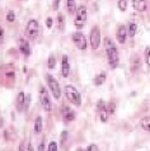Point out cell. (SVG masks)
I'll return each mask as SVG.
<instances>
[{
	"label": "cell",
	"mask_w": 150,
	"mask_h": 151,
	"mask_svg": "<svg viewBox=\"0 0 150 151\" xmlns=\"http://www.w3.org/2000/svg\"><path fill=\"white\" fill-rule=\"evenodd\" d=\"M105 46H106V53H107V58H108V62H110V66L112 69H116L118 65V52H117V48H116L115 43L112 42L111 38L106 37L105 38Z\"/></svg>",
	"instance_id": "cell-1"
},
{
	"label": "cell",
	"mask_w": 150,
	"mask_h": 151,
	"mask_svg": "<svg viewBox=\"0 0 150 151\" xmlns=\"http://www.w3.org/2000/svg\"><path fill=\"white\" fill-rule=\"evenodd\" d=\"M71 38H73L74 45L76 46L79 50H85V48H87V46H88L87 38L84 37V35H83V33H80V32L74 33V35L71 36Z\"/></svg>",
	"instance_id": "cell-8"
},
{
	"label": "cell",
	"mask_w": 150,
	"mask_h": 151,
	"mask_svg": "<svg viewBox=\"0 0 150 151\" xmlns=\"http://www.w3.org/2000/svg\"><path fill=\"white\" fill-rule=\"evenodd\" d=\"M107 111H108L110 114H113V113H115V103H108Z\"/></svg>",
	"instance_id": "cell-27"
},
{
	"label": "cell",
	"mask_w": 150,
	"mask_h": 151,
	"mask_svg": "<svg viewBox=\"0 0 150 151\" xmlns=\"http://www.w3.org/2000/svg\"><path fill=\"white\" fill-rule=\"evenodd\" d=\"M136 31H137V26H136V23H130V26H128V31H127V35L128 37H134L136 35Z\"/></svg>",
	"instance_id": "cell-20"
},
{
	"label": "cell",
	"mask_w": 150,
	"mask_h": 151,
	"mask_svg": "<svg viewBox=\"0 0 150 151\" xmlns=\"http://www.w3.org/2000/svg\"><path fill=\"white\" fill-rule=\"evenodd\" d=\"M46 81H47V85L50 88V91H51L52 95H53V98H55V99H60V96H61V88L59 85V83H57V80L52 76V75L47 74V75H46Z\"/></svg>",
	"instance_id": "cell-3"
},
{
	"label": "cell",
	"mask_w": 150,
	"mask_h": 151,
	"mask_svg": "<svg viewBox=\"0 0 150 151\" xmlns=\"http://www.w3.org/2000/svg\"><path fill=\"white\" fill-rule=\"evenodd\" d=\"M42 126H43V123H42V118L38 116L36 118V121H35V133H41L42 132Z\"/></svg>",
	"instance_id": "cell-17"
},
{
	"label": "cell",
	"mask_w": 150,
	"mask_h": 151,
	"mask_svg": "<svg viewBox=\"0 0 150 151\" xmlns=\"http://www.w3.org/2000/svg\"><path fill=\"white\" fill-rule=\"evenodd\" d=\"M116 37H117V41L118 43H125L126 41V37H127V29L125 26H120L118 29H117V33H116Z\"/></svg>",
	"instance_id": "cell-12"
},
{
	"label": "cell",
	"mask_w": 150,
	"mask_h": 151,
	"mask_svg": "<svg viewBox=\"0 0 150 151\" xmlns=\"http://www.w3.org/2000/svg\"><path fill=\"white\" fill-rule=\"evenodd\" d=\"M99 112V117H101V121L103 123H106L107 121H108V111H107V107H105V108H102L101 111H98Z\"/></svg>",
	"instance_id": "cell-19"
},
{
	"label": "cell",
	"mask_w": 150,
	"mask_h": 151,
	"mask_svg": "<svg viewBox=\"0 0 150 151\" xmlns=\"http://www.w3.org/2000/svg\"><path fill=\"white\" fill-rule=\"evenodd\" d=\"M64 93L70 103H73L74 106H78V107L81 106V95L76 88H74L73 85H66L64 88Z\"/></svg>",
	"instance_id": "cell-2"
},
{
	"label": "cell",
	"mask_w": 150,
	"mask_h": 151,
	"mask_svg": "<svg viewBox=\"0 0 150 151\" xmlns=\"http://www.w3.org/2000/svg\"><path fill=\"white\" fill-rule=\"evenodd\" d=\"M84 151H99V149H98V146L95 145V144H92V145H89Z\"/></svg>",
	"instance_id": "cell-26"
},
{
	"label": "cell",
	"mask_w": 150,
	"mask_h": 151,
	"mask_svg": "<svg viewBox=\"0 0 150 151\" xmlns=\"http://www.w3.org/2000/svg\"><path fill=\"white\" fill-rule=\"evenodd\" d=\"M38 31H40V26H38V22L36 19H31L28 22L27 27H26V36L27 38L30 40H35L37 35H38Z\"/></svg>",
	"instance_id": "cell-5"
},
{
	"label": "cell",
	"mask_w": 150,
	"mask_h": 151,
	"mask_svg": "<svg viewBox=\"0 0 150 151\" xmlns=\"http://www.w3.org/2000/svg\"><path fill=\"white\" fill-rule=\"evenodd\" d=\"M59 150V146H57V142L56 141H51L47 146V151H57Z\"/></svg>",
	"instance_id": "cell-21"
},
{
	"label": "cell",
	"mask_w": 150,
	"mask_h": 151,
	"mask_svg": "<svg viewBox=\"0 0 150 151\" xmlns=\"http://www.w3.org/2000/svg\"><path fill=\"white\" fill-rule=\"evenodd\" d=\"M89 41H90V46L93 50H97L99 47V45H101V31H99V28L97 26L92 28Z\"/></svg>",
	"instance_id": "cell-7"
},
{
	"label": "cell",
	"mask_w": 150,
	"mask_h": 151,
	"mask_svg": "<svg viewBox=\"0 0 150 151\" xmlns=\"http://www.w3.org/2000/svg\"><path fill=\"white\" fill-rule=\"evenodd\" d=\"M140 126H141V128H143L144 131L150 132V116L144 117V118L140 121Z\"/></svg>",
	"instance_id": "cell-16"
},
{
	"label": "cell",
	"mask_w": 150,
	"mask_h": 151,
	"mask_svg": "<svg viewBox=\"0 0 150 151\" xmlns=\"http://www.w3.org/2000/svg\"><path fill=\"white\" fill-rule=\"evenodd\" d=\"M19 151H24V146H23V145H20V149H19Z\"/></svg>",
	"instance_id": "cell-34"
},
{
	"label": "cell",
	"mask_w": 150,
	"mask_h": 151,
	"mask_svg": "<svg viewBox=\"0 0 150 151\" xmlns=\"http://www.w3.org/2000/svg\"><path fill=\"white\" fill-rule=\"evenodd\" d=\"M40 99H41V104L42 108L46 112H51L52 111V102L50 98V94L47 93V90L45 88H41V93H40Z\"/></svg>",
	"instance_id": "cell-6"
},
{
	"label": "cell",
	"mask_w": 150,
	"mask_h": 151,
	"mask_svg": "<svg viewBox=\"0 0 150 151\" xmlns=\"http://www.w3.org/2000/svg\"><path fill=\"white\" fill-rule=\"evenodd\" d=\"M47 68H48V69H53V68H55V57H53V56H50V57H48Z\"/></svg>",
	"instance_id": "cell-25"
},
{
	"label": "cell",
	"mask_w": 150,
	"mask_h": 151,
	"mask_svg": "<svg viewBox=\"0 0 150 151\" xmlns=\"http://www.w3.org/2000/svg\"><path fill=\"white\" fill-rule=\"evenodd\" d=\"M28 151H35V150H33V145L32 144H28V149H27Z\"/></svg>",
	"instance_id": "cell-33"
},
{
	"label": "cell",
	"mask_w": 150,
	"mask_h": 151,
	"mask_svg": "<svg viewBox=\"0 0 150 151\" xmlns=\"http://www.w3.org/2000/svg\"><path fill=\"white\" fill-rule=\"evenodd\" d=\"M0 42H1V43H4V29H1V31H0Z\"/></svg>",
	"instance_id": "cell-31"
},
{
	"label": "cell",
	"mask_w": 150,
	"mask_h": 151,
	"mask_svg": "<svg viewBox=\"0 0 150 151\" xmlns=\"http://www.w3.org/2000/svg\"><path fill=\"white\" fill-rule=\"evenodd\" d=\"M18 46H19L20 52H22L24 56H30V53H31V47H30V43H28L26 40L20 38V40L18 41Z\"/></svg>",
	"instance_id": "cell-9"
},
{
	"label": "cell",
	"mask_w": 150,
	"mask_h": 151,
	"mask_svg": "<svg viewBox=\"0 0 150 151\" xmlns=\"http://www.w3.org/2000/svg\"><path fill=\"white\" fill-rule=\"evenodd\" d=\"M62 118L65 122H71L75 118V112L70 109L69 107H64L62 108Z\"/></svg>",
	"instance_id": "cell-13"
},
{
	"label": "cell",
	"mask_w": 150,
	"mask_h": 151,
	"mask_svg": "<svg viewBox=\"0 0 150 151\" xmlns=\"http://www.w3.org/2000/svg\"><path fill=\"white\" fill-rule=\"evenodd\" d=\"M59 24H60V29H62V27H64V17L62 15H59Z\"/></svg>",
	"instance_id": "cell-29"
},
{
	"label": "cell",
	"mask_w": 150,
	"mask_h": 151,
	"mask_svg": "<svg viewBox=\"0 0 150 151\" xmlns=\"http://www.w3.org/2000/svg\"><path fill=\"white\" fill-rule=\"evenodd\" d=\"M59 5H60V0H55V1H53V9H57V8H59Z\"/></svg>",
	"instance_id": "cell-30"
},
{
	"label": "cell",
	"mask_w": 150,
	"mask_h": 151,
	"mask_svg": "<svg viewBox=\"0 0 150 151\" xmlns=\"http://www.w3.org/2000/svg\"><path fill=\"white\" fill-rule=\"evenodd\" d=\"M15 20V14H14V12H9V13L6 14V22H14Z\"/></svg>",
	"instance_id": "cell-24"
},
{
	"label": "cell",
	"mask_w": 150,
	"mask_h": 151,
	"mask_svg": "<svg viewBox=\"0 0 150 151\" xmlns=\"http://www.w3.org/2000/svg\"><path fill=\"white\" fill-rule=\"evenodd\" d=\"M66 9H68V13L70 15L76 13L78 8H76V3H75V0H66Z\"/></svg>",
	"instance_id": "cell-15"
},
{
	"label": "cell",
	"mask_w": 150,
	"mask_h": 151,
	"mask_svg": "<svg viewBox=\"0 0 150 151\" xmlns=\"http://www.w3.org/2000/svg\"><path fill=\"white\" fill-rule=\"evenodd\" d=\"M132 6L137 12H144L146 9V0H132Z\"/></svg>",
	"instance_id": "cell-14"
},
{
	"label": "cell",
	"mask_w": 150,
	"mask_h": 151,
	"mask_svg": "<svg viewBox=\"0 0 150 151\" xmlns=\"http://www.w3.org/2000/svg\"><path fill=\"white\" fill-rule=\"evenodd\" d=\"M61 74L64 78H68L70 74V64H69V58L66 55L62 56V65H61Z\"/></svg>",
	"instance_id": "cell-11"
},
{
	"label": "cell",
	"mask_w": 150,
	"mask_h": 151,
	"mask_svg": "<svg viewBox=\"0 0 150 151\" xmlns=\"http://www.w3.org/2000/svg\"><path fill=\"white\" fill-rule=\"evenodd\" d=\"M46 27H47V28L52 27V18H47V19H46Z\"/></svg>",
	"instance_id": "cell-28"
},
{
	"label": "cell",
	"mask_w": 150,
	"mask_h": 151,
	"mask_svg": "<svg viewBox=\"0 0 150 151\" xmlns=\"http://www.w3.org/2000/svg\"><path fill=\"white\" fill-rule=\"evenodd\" d=\"M145 62H146V65L150 68V48H145Z\"/></svg>",
	"instance_id": "cell-23"
},
{
	"label": "cell",
	"mask_w": 150,
	"mask_h": 151,
	"mask_svg": "<svg viewBox=\"0 0 150 151\" xmlns=\"http://www.w3.org/2000/svg\"><path fill=\"white\" fill-rule=\"evenodd\" d=\"M76 151H83V150H81L80 147H78V150H76Z\"/></svg>",
	"instance_id": "cell-35"
},
{
	"label": "cell",
	"mask_w": 150,
	"mask_h": 151,
	"mask_svg": "<svg viewBox=\"0 0 150 151\" xmlns=\"http://www.w3.org/2000/svg\"><path fill=\"white\" fill-rule=\"evenodd\" d=\"M37 151H45V144L43 142H41V144L38 145V150Z\"/></svg>",
	"instance_id": "cell-32"
},
{
	"label": "cell",
	"mask_w": 150,
	"mask_h": 151,
	"mask_svg": "<svg viewBox=\"0 0 150 151\" xmlns=\"http://www.w3.org/2000/svg\"><path fill=\"white\" fill-rule=\"evenodd\" d=\"M26 103H27L26 95H24L23 91H20V93L18 94V98H17V103H15L17 111H18V112H22L24 108H26Z\"/></svg>",
	"instance_id": "cell-10"
},
{
	"label": "cell",
	"mask_w": 150,
	"mask_h": 151,
	"mask_svg": "<svg viewBox=\"0 0 150 151\" xmlns=\"http://www.w3.org/2000/svg\"><path fill=\"white\" fill-rule=\"evenodd\" d=\"M106 78H107L106 73H101V74H98L97 76H95V79H94V84H95L97 86H101L102 84L106 81Z\"/></svg>",
	"instance_id": "cell-18"
},
{
	"label": "cell",
	"mask_w": 150,
	"mask_h": 151,
	"mask_svg": "<svg viewBox=\"0 0 150 151\" xmlns=\"http://www.w3.org/2000/svg\"><path fill=\"white\" fill-rule=\"evenodd\" d=\"M87 19H88V12H87V8L84 5L79 6L76 10V18H75L74 26L76 27L78 29H81L83 27L85 26Z\"/></svg>",
	"instance_id": "cell-4"
},
{
	"label": "cell",
	"mask_w": 150,
	"mask_h": 151,
	"mask_svg": "<svg viewBox=\"0 0 150 151\" xmlns=\"http://www.w3.org/2000/svg\"><path fill=\"white\" fill-rule=\"evenodd\" d=\"M127 8V0H118V9L121 12H126Z\"/></svg>",
	"instance_id": "cell-22"
}]
</instances>
